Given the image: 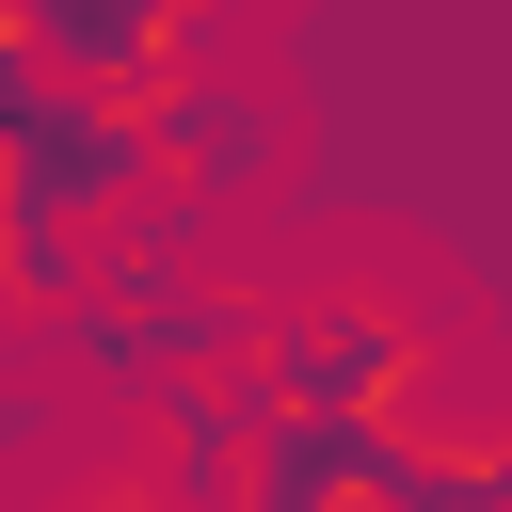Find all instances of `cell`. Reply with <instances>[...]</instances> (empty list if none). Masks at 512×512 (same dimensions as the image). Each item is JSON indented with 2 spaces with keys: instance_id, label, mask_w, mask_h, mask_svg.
Instances as JSON below:
<instances>
[{
  "instance_id": "obj_3",
  "label": "cell",
  "mask_w": 512,
  "mask_h": 512,
  "mask_svg": "<svg viewBox=\"0 0 512 512\" xmlns=\"http://www.w3.org/2000/svg\"><path fill=\"white\" fill-rule=\"evenodd\" d=\"M384 512H512V416H400Z\"/></svg>"
},
{
  "instance_id": "obj_2",
  "label": "cell",
  "mask_w": 512,
  "mask_h": 512,
  "mask_svg": "<svg viewBox=\"0 0 512 512\" xmlns=\"http://www.w3.org/2000/svg\"><path fill=\"white\" fill-rule=\"evenodd\" d=\"M288 176V96L272 80H176L160 96V208H192V224H224V208H256Z\"/></svg>"
},
{
  "instance_id": "obj_1",
  "label": "cell",
  "mask_w": 512,
  "mask_h": 512,
  "mask_svg": "<svg viewBox=\"0 0 512 512\" xmlns=\"http://www.w3.org/2000/svg\"><path fill=\"white\" fill-rule=\"evenodd\" d=\"M256 384L288 416H448V336L384 272H320L256 320Z\"/></svg>"
}]
</instances>
